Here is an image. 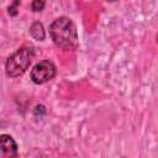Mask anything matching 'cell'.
<instances>
[{
    "mask_svg": "<svg viewBox=\"0 0 158 158\" xmlns=\"http://www.w3.org/2000/svg\"><path fill=\"white\" fill-rule=\"evenodd\" d=\"M49 36L53 42L64 51H74L78 47L77 27L68 17L56 19L49 26Z\"/></svg>",
    "mask_w": 158,
    "mask_h": 158,
    "instance_id": "cell-1",
    "label": "cell"
},
{
    "mask_svg": "<svg viewBox=\"0 0 158 158\" xmlns=\"http://www.w3.org/2000/svg\"><path fill=\"white\" fill-rule=\"evenodd\" d=\"M33 57H35V52L32 47H21L7 58L5 64L6 74L11 78L22 75L30 67Z\"/></svg>",
    "mask_w": 158,
    "mask_h": 158,
    "instance_id": "cell-2",
    "label": "cell"
},
{
    "mask_svg": "<svg viewBox=\"0 0 158 158\" xmlns=\"http://www.w3.org/2000/svg\"><path fill=\"white\" fill-rule=\"evenodd\" d=\"M56 75V67L51 60H42L37 63L31 70V79L35 84H44Z\"/></svg>",
    "mask_w": 158,
    "mask_h": 158,
    "instance_id": "cell-3",
    "label": "cell"
},
{
    "mask_svg": "<svg viewBox=\"0 0 158 158\" xmlns=\"http://www.w3.org/2000/svg\"><path fill=\"white\" fill-rule=\"evenodd\" d=\"M0 151L10 157L17 154V144L10 135H0Z\"/></svg>",
    "mask_w": 158,
    "mask_h": 158,
    "instance_id": "cell-4",
    "label": "cell"
},
{
    "mask_svg": "<svg viewBox=\"0 0 158 158\" xmlns=\"http://www.w3.org/2000/svg\"><path fill=\"white\" fill-rule=\"evenodd\" d=\"M30 33L31 36L35 38V40H38V41H42L46 36L44 33V28H43V25L41 22H35L32 23L31 28H30Z\"/></svg>",
    "mask_w": 158,
    "mask_h": 158,
    "instance_id": "cell-5",
    "label": "cell"
},
{
    "mask_svg": "<svg viewBox=\"0 0 158 158\" xmlns=\"http://www.w3.org/2000/svg\"><path fill=\"white\" fill-rule=\"evenodd\" d=\"M31 7L33 11L38 12V11H42L43 7H44V0H33L32 4H31Z\"/></svg>",
    "mask_w": 158,
    "mask_h": 158,
    "instance_id": "cell-6",
    "label": "cell"
},
{
    "mask_svg": "<svg viewBox=\"0 0 158 158\" xmlns=\"http://www.w3.org/2000/svg\"><path fill=\"white\" fill-rule=\"evenodd\" d=\"M19 4H20V0H15V1H14V4H12L11 6H9V14H10V15L15 16V15L17 14L16 7H17V5H19Z\"/></svg>",
    "mask_w": 158,
    "mask_h": 158,
    "instance_id": "cell-7",
    "label": "cell"
},
{
    "mask_svg": "<svg viewBox=\"0 0 158 158\" xmlns=\"http://www.w3.org/2000/svg\"><path fill=\"white\" fill-rule=\"evenodd\" d=\"M110 1H116V0H110Z\"/></svg>",
    "mask_w": 158,
    "mask_h": 158,
    "instance_id": "cell-8",
    "label": "cell"
}]
</instances>
